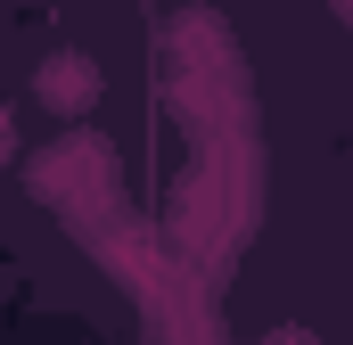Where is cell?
I'll list each match as a JSON object with an SVG mask.
<instances>
[{"label":"cell","mask_w":353,"mask_h":345,"mask_svg":"<svg viewBox=\"0 0 353 345\" xmlns=\"http://www.w3.org/2000/svg\"><path fill=\"white\" fill-rule=\"evenodd\" d=\"M17 165V115H8V107H0V172Z\"/></svg>","instance_id":"7a4b0ae2"},{"label":"cell","mask_w":353,"mask_h":345,"mask_svg":"<svg viewBox=\"0 0 353 345\" xmlns=\"http://www.w3.org/2000/svg\"><path fill=\"white\" fill-rule=\"evenodd\" d=\"M99 90H107V75L90 66V50H50V58L33 66V99H41L50 115H66V124L99 107Z\"/></svg>","instance_id":"6da1fadb"},{"label":"cell","mask_w":353,"mask_h":345,"mask_svg":"<svg viewBox=\"0 0 353 345\" xmlns=\"http://www.w3.org/2000/svg\"><path fill=\"white\" fill-rule=\"evenodd\" d=\"M329 8H337V17H345V25H353V0H329Z\"/></svg>","instance_id":"3957f363"}]
</instances>
